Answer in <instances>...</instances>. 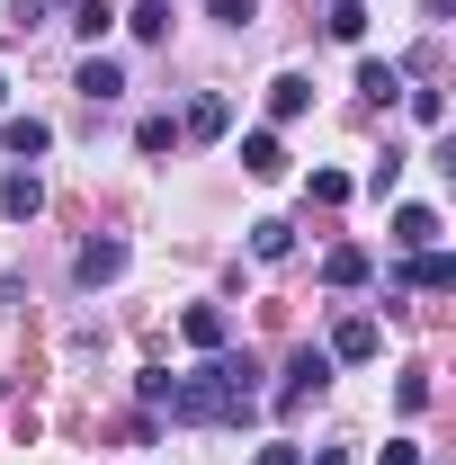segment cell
Segmentation results:
<instances>
[{
	"mask_svg": "<svg viewBox=\"0 0 456 465\" xmlns=\"http://www.w3.org/2000/svg\"><path fill=\"white\" fill-rule=\"evenodd\" d=\"M251 358H233V349H206V367L197 376H171V394H162V411L171 420H242V403H251Z\"/></svg>",
	"mask_w": 456,
	"mask_h": 465,
	"instance_id": "1",
	"label": "cell"
},
{
	"mask_svg": "<svg viewBox=\"0 0 456 465\" xmlns=\"http://www.w3.org/2000/svg\"><path fill=\"white\" fill-rule=\"evenodd\" d=\"M322 385H332V349H295V358H286V385H278V411H304L313 403V394H322Z\"/></svg>",
	"mask_w": 456,
	"mask_h": 465,
	"instance_id": "2",
	"label": "cell"
},
{
	"mask_svg": "<svg viewBox=\"0 0 456 465\" xmlns=\"http://www.w3.org/2000/svg\"><path fill=\"white\" fill-rule=\"evenodd\" d=\"M72 278H81V287H116V278H125V242H116V232L81 242V251H72Z\"/></svg>",
	"mask_w": 456,
	"mask_h": 465,
	"instance_id": "3",
	"label": "cell"
},
{
	"mask_svg": "<svg viewBox=\"0 0 456 465\" xmlns=\"http://www.w3.org/2000/svg\"><path fill=\"white\" fill-rule=\"evenodd\" d=\"M402 287H421V295H448L456 287V260L430 242V251H402Z\"/></svg>",
	"mask_w": 456,
	"mask_h": 465,
	"instance_id": "4",
	"label": "cell"
},
{
	"mask_svg": "<svg viewBox=\"0 0 456 465\" xmlns=\"http://www.w3.org/2000/svg\"><path fill=\"white\" fill-rule=\"evenodd\" d=\"M224 125H233V99H224V90H197L188 116H179V134H188V143H215Z\"/></svg>",
	"mask_w": 456,
	"mask_h": 465,
	"instance_id": "5",
	"label": "cell"
},
{
	"mask_svg": "<svg viewBox=\"0 0 456 465\" xmlns=\"http://www.w3.org/2000/svg\"><path fill=\"white\" fill-rule=\"evenodd\" d=\"M0 215H9V224H36V215H45V179L9 171V179H0Z\"/></svg>",
	"mask_w": 456,
	"mask_h": 465,
	"instance_id": "6",
	"label": "cell"
},
{
	"mask_svg": "<svg viewBox=\"0 0 456 465\" xmlns=\"http://www.w3.org/2000/svg\"><path fill=\"white\" fill-rule=\"evenodd\" d=\"M72 90L90 99V108H108V99H125V63H108V54H90L81 72H72Z\"/></svg>",
	"mask_w": 456,
	"mask_h": 465,
	"instance_id": "7",
	"label": "cell"
},
{
	"mask_svg": "<svg viewBox=\"0 0 456 465\" xmlns=\"http://www.w3.org/2000/svg\"><path fill=\"white\" fill-rule=\"evenodd\" d=\"M376 349H385V331H376V322H367V313H349L341 331H332V358H341V367H367V358H376Z\"/></svg>",
	"mask_w": 456,
	"mask_h": 465,
	"instance_id": "8",
	"label": "cell"
},
{
	"mask_svg": "<svg viewBox=\"0 0 456 465\" xmlns=\"http://www.w3.org/2000/svg\"><path fill=\"white\" fill-rule=\"evenodd\" d=\"M242 171H251V179H286V143L269 134V125H260V134H242Z\"/></svg>",
	"mask_w": 456,
	"mask_h": 465,
	"instance_id": "9",
	"label": "cell"
},
{
	"mask_svg": "<svg viewBox=\"0 0 456 465\" xmlns=\"http://www.w3.org/2000/svg\"><path fill=\"white\" fill-rule=\"evenodd\" d=\"M439 242V206H394V251H430Z\"/></svg>",
	"mask_w": 456,
	"mask_h": 465,
	"instance_id": "10",
	"label": "cell"
},
{
	"mask_svg": "<svg viewBox=\"0 0 456 465\" xmlns=\"http://www.w3.org/2000/svg\"><path fill=\"white\" fill-rule=\"evenodd\" d=\"M0 143H9V162H36V153L55 143V125H45V116H9V125H0Z\"/></svg>",
	"mask_w": 456,
	"mask_h": 465,
	"instance_id": "11",
	"label": "cell"
},
{
	"mask_svg": "<svg viewBox=\"0 0 456 465\" xmlns=\"http://www.w3.org/2000/svg\"><path fill=\"white\" fill-rule=\"evenodd\" d=\"M179 331H188V349H224V341H233V322L215 313V304H188V313H179Z\"/></svg>",
	"mask_w": 456,
	"mask_h": 465,
	"instance_id": "12",
	"label": "cell"
},
{
	"mask_svg": "<svg viewBox=\"0 0 456 465\" xmlns=\"http://www.w3.org/2000/svg\"><path fill=\"white\" fill-rule=\"evenodd\" d=\"M304 108H313V81H304V72H278V81H269V116L286 125V116H304Z\"/></svg>",
	"mask_w": 456,
	"mask_h": 465,
	"instance_id": "13",
	"label": "cell"
},
{
	"mask_svg": "<svg viewBox=\"0 0 456 465\" xmlns=\"http://www.w3.org/2000/svg\"><path fill=\"white\" fill-rule=\"evenodd\" d=\"M367 269H376V260H367L358 242H341V251L322 260V287H367Z\"/></svg>",
	"mask_w": 456,
	"mask_h": 465,
	"instance_id": "14",
	"label": "cell"
},
{
	"mask_svg": "<svg viewBox=\"0 0 456 465\" xmlns=\"http://www.w3.org/2000/svg\"><path fill=\"white\" fill-rule=\"evenodd\" d=\"M358 90H367L376 108H394V99H402V72H394V63H376V54H367V63H358Z\"/></svg>",
	"mask_w": 456,
	"mask_h": 465,
	"instance_id": "15",
	"label": "cell"
},
{
	"mask_svg": "<svg viewBox=\"0 0 456 465\" xmlns=\"http://www.w3.org/2000/svg\"><path fill=\"white\" fill-rule=\"evenodd\" d=\"M125 27H134L144 45H162V36H171V0H134V9H125Z\"/></svg>",
	"mask_w": 456,
	"mask_h": 465,
	"instance_id": "16",
	"label": "cell"
},
{
	"mask_svg": "<svg viewBox=\"0 0 456 465\" xmlns=\"http://www.w3.org/2000/svg\"><path fill=\"white\" fill-rule=\"evenodd\" d=\"M251 251H260V260H286V251H295V224L260 215V224H251Z\"/></svg>",
	"mask_w": 456,
	"mask_h": 465,
	"instance_id": "17",
	"label": "cell"
},
{
	"mask_svg": "<svg viewBox=\"0 0 456 465\" xmlns=\"http://www.w3.org/2000/svg\"><path fill=\"white\" fill-rule=\"evenodd\" d=\"M45 9H55V0H9V9H0V36H36Z\"/></svg>",
	"mask_w": 456,
	"mask_h": 465,
	"instance_id": "18",
	"label": "cell"
},
{
	"mask_svg": "<svg viewBox=\"0 0 456 465\" xmlns=\"http://www.w3.org/2000/svg\"><path fill=\"white\" fill-rule=\"evenodd\" d=\"M72 27H81V36L99 45V36H108V27H116V9H108V0H72Z\"/></svg>",
	"mask_w": 456,
	"mask_h": 465,
	"instance_id": "19",
	"label": "cell"
},
{
	"mask_svg": "<svg viewBox=\"0 0 456 465\" xmlns=\"http://www.w3.org/2000/svg\"><path fill=\"white\" fill-rule=\"evenodd\" d=\"M179 143V116H144V125H134V153H171Z\"/></svg>",
	"mask_w": 456,
	"mask_h": 465,
	"instance_id": "20",
	"label": "cell"
},
{
	"mask_svg": "<svg viewBox=\"0 0 456 465\" xmlns=\"http://www.w3.org/2000/svg\"><path fill=\"white\" fill-rule=\"evenodd\" d=\"M304 197H313V206H349V179L341 171H313V179H304Z\"/></svg>",
	"mask_w": 456,
	"mask_h": 465,
	"instance_id": "21",
	"label": "cell"
},
{
	"mask_svg": "<svg viewBox=\"0 0 456 465\" xmlns=\"http://www.w3.org/2000/svg\"><path fill=\"white\" fill-rule=\"evenodd\" d=\"M206 9H215V27H251L260 18V0H206Z\"/></svg>",
	"mask_w": 456,
	"mask_h": 465,
	"instance_id": "22",
	"label": "cell"
},
{
	"mask_svg": "<svg viewBox=\"0 0 456 465\" xmlns=\"http://www.w3.org/2000/svg\"><path fill=\"white\" fill-rule=\"evenodd\" d=\"M402 99H411V116H421V125H448V99H439V90H402Z\"/></svg>",
	"mask_w": 456,
	"mask_h": 465,
	"instance_id": "23",
	"label": "cell"
},
{
	"mask_svg": "<svg viewBox=\"0 0 456 465\" xmlns=\"http://www.w3.org/2000/svg\"><path fill=\"white\" fill-rule=\"evenodd\" d=\"M402 162H411V153H394V143H385V162H376V171H367V188H376V197H385V188H394V179H402Z\"/></svg>",
	"mask_w": 456,
	"mask_h": 465,
	"instance_id": "24",
	"label": "cell"
},
{
	"mask_svg": "<svg viewBox=\"0 0 456 465\" xmlns=\"http://www.w3.org/2000/svg\"><path fill=\"white\" fill-rule=\"evenodd\" d=\"M260 465H304V448H295V439H269V448H260Z\"/></svg>",
	"mask_w": 456,
	"mask_h": 465,
	"instance_id": "25",
	"label": "cell"
},
{
	"mask_svg": "<svg viewBox=\"0 0 456 465\" xmlns=\"http://www.w3.org/2000/svg\"><path fill=\"white\" fill-rule=\"evenodd\" d=\"M385 465H421V448L411 439H385Z\"/></svg>",
	"mask_w": 456,
	"mask_h": 465,
	"instance_id": "26",
	"label": "cell"
},
{
	"mask_svg": "<svg viewBox=\"0 0 456 465\" xmlns=\"http://www.w3.org/2000/svg\"><path fill=\"white\" fill-rule=\"evenodd\" d=\"M313 465H349V457H341V448H322V457H313Z\"/></svg>",
	"mask_w": 456,
	"mask_h": 465,
	"instance_id": "27",
	"label": "cell"
},
{
	"mask_svg": "<svg viewBox=\"0 0 456 465\" xmlns=\"http://www.w3.org/2000/svg\"><path fill=\"white\" fill-rule=\"evenodd\" d=\"M332 9H358V0H332Z\"/></svg>",
	"mask_w": 456,
	"mask_h": 465,
	"instance_id": "28",
	"label": "cell"
},
{
	"mask_svg": "<svg viewBox=\"0 0 456 465\" xmlns=\"http://www.w3.org/2000/svg\"><path fill=\"white\" fill-rule=\"evenodd\" d=\"M0 99H9V81H0Z\"/></svg>",
	"mask_w": 456,
	"mask_h": 465,
	"instance_id": "29",
	"label": "cell"
}]
</instances>
